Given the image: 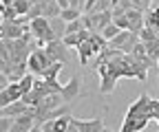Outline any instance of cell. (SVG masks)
I'll list each match as a JSON object with an SVG mask.
<instances>
[{
  "mask_svg": "<svg viewBox=\"0 0 159 132\" xmlns=\"http://www.w3.org/2000/svg\"><path fill=\"white\" fill-rule=\"evenodd\" d=\"M97 73L102 77V84H99V92L102 95L113 92L117 86V79H122V77L139 79V82L148 79V66H144L130 53H117L115 57L106 60L102 66H97Z\"/></svg>",
  "mask_w": 159,
  "mask_h": 132,
  "instance_id": "cell-1",
  "label": "cell"
},
{
  "mask_svg": "<svg viewBox=\"0 0 159 132\" xmlns=\"http://www.w3.org/2000/svg\"><path fill=\"white\" fill-rule=\"evenodd\" d=\"M155 115H157V99H152L148 92H142L137 101H133L130 108L126 110L119 132H142L150 121H155Z\"/></svg>",
  "mask_w": 159,
  "mask_h": 132,
  "instance_id": "cell-2",
  "label": "cell"
},
{
  "mask_svg": "<svg viewBox=\"0 0 159 132\" xmlns=\"http://www.w3.org/2000/svg\"><path fill=\"white\" fill-rule=\"evenodd\" d=\"M33 82H35V75H25L20 82H11L7 88H2V92H0V106H9V104H13V101H20L27 92L33 88Z\"/></svg>",
  "mask_w": 159,
  "mask_h": 132,
  "instance_id": "cell-3",
  "label": "cell"
},
{
  "mask_svg": "<svg viewBox=\"0 0 159 132\" xmlns=\"http://www.w3.org/2000/svg\"><path fill=\"white\" fill-rule=\"evenodd\" d=\"M51 64H53V60L47 55V51H44L42 46L33 49V51H31V55H29V60H27L29 73H31V75H35V77H40V75H42Z\"/></svg>",
  "mask_w": 159,
  "mask_h": 132,
  "instance_id": "cell-4",
  "label": "cell"
},
{
  "mask_svg": "<svg viewBox=\"0 0 159 132\" xmlns=\"http://www.w3.org/2000/svg\"><path fill=\"white\" fill-rule=\"evenodd\" d=\"M82 20H84V27L91 33H102L113 22V11H106V13H84Z\"/></svg>",
  "mask_w": 159,
  "mask_h": 132,
  "instance_id": "cell-5",
  "label": "cell"
},
{
  "mask_svg": "<svg viewBox=\"0 0 159 132\" xmlns=\"http://www.w3.org/2000/svg\"><path fill=\"white\" fill-rule=\"evenodd\" d=\"M137 42H139V35H137V33H133V31H122L117 37H113V40L108 42V46L122 51V53H133V49L137 46Z\"/></svg>",
  "mask_w": 159,
  "mask_h": 132,
  "instance_id": "cell-6",
  "label": "cell"
},
{
  "mask_svg": "<svg viewBox=\"0 0 159 132\" xmlns=\"http://www.w3.org/2000/svg\"><path fill=\"white\" fill-rule=\"evenodd\" d=\"M44 51H47V55H49L53 62L66 64V62L71 60V55H69V46L64 44V40H53V42H47Z\"/></svg>",
  "mask_w": 159,
  "mask_h": 132,
  "instance_id": "cell-7",
  "label": "cell"
},
{
  "mask_svg": "<svg viewBox=\"0 0 159 132\" xmlns=\"http://www.w3.org/2000/svg\"><path fill=\"white\" fill-rule=\"evenodd\" d=\"M29 31V24H22V22H5L2 20V29H0V35L2 40H20L25 33Z\"/></svg>",
  "mask_w": 159,
  "mask_h": 132,
  "instance_id": "cell-8",
  "label": "cell"
},
{
  "mask_svg": "<svg viewBox=\"0 0 159 132\" xmlns=\"http://www.w3.org/2000/svg\"><path fill=\"white\" fill-rule=\"evenodd\" d=\"M71 123L80 130V132H102L104 130V121L95 117V119H71Z\"/></svg>",
  "mask_w": 159,
  "mask_h": 132,
  "instance_id": "cell-9",
  "label": "cell"
},
{
  "mask_svg": "<svg viewBox=\"0 0 159 132\" xmlns=\"http://www.w3.org/2000/svg\"><path fill=\"white\" fill-rule=\"evenodd\" d=\"M71 115H64V117H60V119H51V121H47L44 126H40L44 132H66L69 128H71Z\"/></svg>",
  "mask_w": 159,
  "mask_h": 132,
  "instance_id": "cell-10",
  "label": "cell"
},
{
  "mask_svg": "<svg viewBox=\"0 0 159 132\" xmlns=\"http://www.w3.org/2000/svg\"><path fill=\"white\" fill-rule=\"evenodd\" d=\"M29 112H31V106H29V104H25V101H13V104H9V106L2 108V117H13V119H18V117H22V115H29Z\"/></svg>",
  "mask_w": 159,
  "mask_h": 132,
  "instance_id": "cell-11",
  "label": "cell"
},
{
  "mask_svg": "<svg viewBox=\"0 0 159 132\" xmlns=\"http://www.w3.org/2000/svg\"><path fill=\"white\" fill-rule=\"evenodd\" d=\"M144 15H146V13L137 11V9H130V11H126L128 24H130V31H133V33H137V35H139V31H142V29L146 27V18H144Z\"/></svg>",
  "mask_w": 159,
  "mask_h": 132,
  "instance_id": "cell-12",
  "label": "cell"
},
{
  "mask_svg": "<svg viewBox=\"0 0 159 132\" xmlns=\"http://www.w3.org/2000/svg\"><path fill=\"white\" fill-rule=\"evenodd\" d=\"M80 84H82L80 75L71 77V82H69V84H64V88H62V97H64V101H66V104H71V101L80 95Z\"/></svg>",
  "mask_w": 159,
  "mask_h": 132,
  "instance_id": "cell-13",
  "label": "cell"
},
{
  "mask_svg": "<svg viewBox=\"0 0 159 132\" xmlns=\"http://www.w3.org/2000/svg\"><path fill=\"white\" fill-rule=\"evenodd\" d=\"M33 128H35V119L31 115H22V117H18L13 121V126H11L9 132H31Z\"/></svg>",
  "mask_w": 159,
  "mask_h": 132,
  "instance_id": "cell-14",
  "label": "cell"
},
{
  "mask_svg": "<svg viewBox=\"0 0 159 132\" xmlns=\"http://www.w3.org/2000/svg\"><path fill=\"white\" fill-rule=\"evenodd\" d=\"M91 35H93V33H91L89 29H84V31H80V33H75V35H66V37H64V44H66L69 49H77L82 42H86Z\"/></svg>",
  "mask_w": 159,
  "mask_h": 132,
  "instance_id": "cell-15",
  "label": "cell"
},
{
  "mask_svg": "<svg viewBox=\"0 0 159 132\" xmlns=\"http://www.w3.org/2000/svg\"><path fill=\"white\" fill-rule=\"evenodd\" d=\"M49 24H51V31L55 35V40H64L66 37V22L62 20V18H51Z\"/></svg>",
  "mask_w": 159,
  "mask_h": 132,
  "instance_id": "cell-16",
  "label": "cell"
},
{
  "mask_svg": "<svg viewBox=\"0 0 159 132\" xmlns=\"http://www.w3.org/2000/svg\"><path fill=\"white\" fill-rule=\"evenodd\" d=\"M130 55H135V57H137L139 62H142L144 66H148V68H150V66H155V62L148 57V53H146V46H144V42H137V46L133 49V53H130Z\"/></svg>",
  "mask_w": 159,
  "mask_h": 132,
  "instance_id": "cell-17",
  "label": "cell"
},
{
  "mask_svg": "<svg viewBox=\"0 0 159 132\" xmlns=\"http://www.w3.org/2000/svg\"><path fill=\"white\" fill-rule=\"evenodd\" d=\"M146 27H148V29L159 31V7L148 9V11H146Z\"/></svg>",
  "mask_w": 159,
  "mask_h": 132,
  "instance_id": "cell-18",
  "label": "cell"
},
{
  "mask_svg": "<svg viewBox=\"0 0 159 132\" xmlns=\"http://www.w3.org/2000/svg\"><path fill=\"white\" fill-rule=\"evenodd\" d=\"M60 13H62V7H60L55 0H51V2L44 5V18H47V20H51V18H60Z\"/></svg>",
  "mask_w": 159,
  "mask_h": 132,
  "instance_id": "cell-19",
  "label": "cell"
},
{
  "mask_svg": "<svg viewBox=\"0 0 159 132\" xmlns=\"http://www.w3.org/2000/svg\"><path fill=\"white\" fill-rule=\"evenodd\" d=\"M144 46H146L148 57L152 62H159V37H157V40H150V42H144Z\"/></svg>",
  "mask_w": 159,
  "mask_h": 132,
  "instance_id": "cell-20",
  "label": "cell"
},
{
  "mask_svg": "<svg viewBox=\"0 0 159 132\" xmlns=\"http://www.w3.org/2000/svg\"><path fill=\"white\" fill-rule=\"evenodd\" d=\"M64 68V64H60V62H53L42 75H40V77H42V79H57V75H60V70H62Z\"/></svg>",
  "mask_w": 159,
  "mask_h": 132,
  "instance_id": "cell-21",
  "label": "cell"
},
{
  "mask_svg": "<svg viewBox=\"0 0 159 132\" xmlns=\"http://www.w3.org/2000/svg\"><path fill=\"white\" fill-rule=\"evenodd\" d=\"M84 13L80 11V9H73V7H69V9H62V13H60V18H62L64 22H73V20H80Z\"/></svg>",
  "mask_w": 159,
  "mask_h": 132,
  "instance_id": "cell-22",
  "label": "cell"
},
{
  "mask_svg": "<svg viewBox=\"0 0 159 132\" xmlns=\"http://www.w3.org/2000/svg\"><path fill=\"white\" fill-rule=\"evenodd\" d=\"M86 27H84V20L80 18V20H73V22H66V35H75V33H80V31H84Z\"/></svg>",
  "mask_w": 159,
  "mask_h": 132,
  "instance_id": "cell-23",
  "label": "cell"
},
{
  "mask_svg": "<svg viewBox=\"0 0 159 132\" xmlns=\"http://www.w3.org/2000/svg\"><path fill=\"white\" fill-rule=\"evenodd\" d=\"M157 37H159V33H157L155 29L144 27L142 31H139V42H150V40H157Z\"/></svg>",
  "mask_w": 159,
  "mask_h": 132,
  "instance_id": "cell-24",
  "label": "cell"
},
{
  "mask_svg": "<svg viewBox=\"0 0 159 132\" xmlns=\"http://www.w3.org/2000/svg\"><path fill=\"white\" fill-rule=\"evenodd\" d=\"M13 7H16V11H18L20 18H25L29 13V9H31V2H29V0H16Z\"/></svg>",
  "mask_w": 159,
  "mask_h": 132,
  "instance_id": "cell-25",
  "label": "cell"
},
{
  "mask_svg": "<svg viewBox=\"0 0 159 132\" xmlns=\"http://www.w3.org/2000/svg\"><path fill=\"white\" fill-rule=\"evenodd\" d=\"M119 33H122V29H119V27H117V24H115V22H111V24H108V27H106V29H104V31H102V35H104V37H106V40H108V42H111V40H113V37H117V35H119Z\"/></svg>",
  "mask_w": 159,
  "mask_h": 132,
  "instance_id": "cell-26",
  "label": "cell"
},
{
  "mask_svg": "<svg viewBox=\"0 0 159 132\" xmlns=\"http://www.w3.org/2000/svg\"><path fill=\"white\" fill-rule=\"evenodd\" d=\"M18 11H16V7H2V20L5 22H16L18 20Z\"/></svg>",
  "mask_w": 159,
  "mask_h": 132,
  "instance_id": "cell-27",
  "label": "cell"
},
{
  "mask_svg": "<svg viewBox=\"0 0 159 132\" xmlns=\"http://www.w3.org/2000/svg\"><path fill=\"white\" fill-rule=\"evenodd\" d=\"M130 2H133V7H135L137 11L146 13V11L150 9V5H152V0H130Z\"/></svg>",
  "mask_w": 159,
  "mask_h": 132,
  "instance_id": "cell-28",
  "label": "cell"
},
{
  "mask_svg": "<svg viewBox=\"0 0 159 132\" xmlns=\"http://www.w3.org/2000/svg\"><path fill=\"white\" fill-rule=\"evenodd\" d=\"M113 22H115L119 29H122V31H130V24H128L126 13H124V15H115V18H113Z\"/></svg>",
  "mask_w": 159,
  "mask_h": 132,
  "instance_id": "cell-29",
  "label": "cell"
},
{
  "mask_svg": "<svg viewBox=\"0 0 159 132\" xmlns=\"http://www.w3.org/2000/svg\"><path fill=\"white\" fill-rule=\"evenodd\" d=\"M13 117H2V119H0V132H9L11 130V126H13Z\"/></svg>",
  "mask_w": 159,
  "mask_h": 132,
  "instance_id": "cell-30",
  "label": "cell"
},
{
  "mask_svg": "<svg viewBox=\"0 0 159 132\" xmlns=\"http://www.w3.org/2000/svg\"><path fill=\"white\" fill-rule=\"evenodd\" d=\"M95 5H97V0H86L84 2V13H91L95 9Z\"/></svg>",
  "mask_w": 159,
  "mask_h": 132,
  "instance_id": "cell-31",
  "label": "cell"
},
{
  "mask_svg": "<svg viewBox=\"0 0 159 132\" xmlns=\"http://www.w3.org/2000/svg\"><path fill=\"white\" fill-rule=\"evenodd\" d=\"M55 2L62 7V9H69V7H71V0H55Z\"/></svg>",
  "mask_w": 159,
  "mask_h": 132,
  "instance_id": "cell-32",
  "label": "cell"
},
{
  "mask_svg": "<svg viewBox=\"0 0 159 132\" xmlns=\"http://www.w3.org/2000/svg\"><path fill=\"white\" fill-rule=\"evenodd\" d=\"M16 0H2V7H13Z\"/></svg>",
  "mask_w": 159,
  "mask_h": 132,
  "instance_id": "cell-33",
  "label": "cell"
},
{
  "mask_svg": "<svg viewBox=\"0 0 159 132\" xmlns=\"http://www.w3.org/2000/svg\"><path fill=\"white\" fill-rule=\"evenodd\" d=\"M155 121L159 123V99H157V115H155Z\"/></svg>",
  "mask_w": 159,
  "mask_h": 132,
  "instance_id": "cell-34",
  "label": "cell"
},
{
  "mask_svg": "<svg viewBox=\"0 0 159 132\" xmlns=\"http://www.w3.org/2000/svg\"><path fill=\"white\" fill-rule=\"evenodd\" d=\"M66 132H80V130H77V128H75V126H73V123H71V128H69V130H66Z\"/></svg>",
  "mask_w": 159,
  "mask_h": 132,
  "instance_id": "cell-35",
  "label": "cell"
},
{
  "mask_svg": "<svg viewBox=\"0 0 159 132\" xmlns=\"http://www.w3.org/2000/svg\"><path fill=\"white\" fill-rule=\"evenodd\" d=\"M157 64H159V62H157Z\"/></svg>",
  "mask_w": 159,
  "mask_h": 132,
  "instance_id": "cell-36",
  "label": "cell"
}]
</instances>
